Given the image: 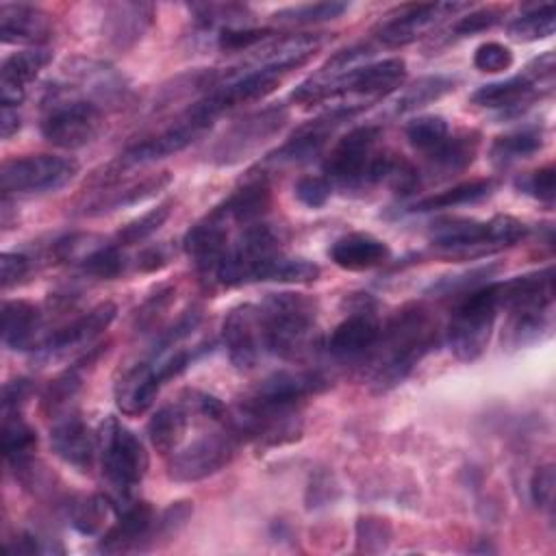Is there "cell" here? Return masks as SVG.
I'll return each instance as SVG.
<instances>
[{"mask_svg": "<svg viewBox=\"0 0 556 556\" xmlns=\"http://www.w3.org/2000/svg\"><path fill=\"white\" fill-rule=\"evenodd\" d=\"M437 341V319L424 304H406L380 328L371 350L369 387L387 393L404 382Z\"/></svg>", "mask_w": 556, "mask_h": 556, "instance_id": "obj_1", "label": "cell"}, {"mask_svg": "<svg viewBox=\"0 0 556 556\" xmlns=\"http://www.w3.org/2000/svg\"><path fill=\"white\" fill-rule=\"evenodd\" d=\"M96 437L102 476L109 486L106 500L119 513L135 502L132 491L143 480L150 458L141 439L115 417H106Z\"/></svg>", "mask_w": 556, "mask_h": 556, "instance_id": "obj_2", "label": "cell"}, {"mask_svg": "<svg viewBox=\"0 0 556 556\" xmlns=\"http://www.w3.org/2000/svg\"><path fill=\"white\" fill-rule=\"evenodd\" d=\"M258 306L263 326L265 352L280 358H295L308 343L315 319L317 302L302 293H269Z\"/></svg>", "mask_w": 556, "mask_h": 556, "instance_id": "obj_3", "label": "cell"}, {"mask_svg": "<svg viewBox=\"0 0 556 556\" xmlns=\"http://www.w3.org/2000/svg\"><path fill=\"white\" fill-rule=\"evenodd\" d=\"M39 122L48 143L65 150L85 148L98 139L104 128V111L91 100L50 87Z\"/></svg>", "mask_w": 556, "mask_h": 556, "instance_id": "obj_4", "label": "cell"}, {"mask_svg": "<svg viewBox=\"0 0 556 556\" xmlns=\"http://www.w3.org/2000/svg\"><path fill=\"white\" fill-rule=\"evenodd\" d=\"M500 285L491 282L463 295L447 324L450 352L465 363L480 358L486 350L500 311Z\"/></svg>", "mask_w": 556, "mask_h": 556, "instance_id": "obj_5", "label": "cell"}, {"mask_svg": "<svg viewBox=\"0 0 556 556\" xmlns=\"http://www.w3.org/2000/svg\"><path fill=\"white\" fill-rule=\"evenodd\" d=\"M202 350H172L161 358H141L115 387L117 406L124 415H139L152 406L161 387L180 376Z\"/></svg>", "mask_w": 556, "mask_h": 556, "instance_id": "obj_6", "label": "cell"}, {"mask_svg": "<svg viewBox=\"0 0 556 556\" xmlns=\"http://www.w3.org/2000/svg\"><path fill=\"white\" fill-rule=\"evenodd\" d=\"M289 122V111L282 104L263 106L232 122L224 135L211 146L208 159L215 165H237L274 139Z\"/></svg>", "mask_w": 556, "mask_h": 556, "instance_id": "obj_7", "label": "cell"}, {"mask_svg": "<svg viewBox=\"0 0 556 556\" xmlns=\"http://www.w3.org/2000/svg\"><path fill=\"white\" fill-rule=\"evenodd\" d=\"M80 172V163L72 156L56 154H30L20 159H9L0 169L2 193L30 195L50 193L70 185Z\"/></svg>", "mask_w": 556, "mask_h": 556, "instance_id": "obj_8", "label": "cell"}, {"mask_svg": "<svg viewBox=\"0 0 556 556\" xmlns=\"http://www.w3.org/2000/svg\"><path fill=\"white\" fill-rule=\"evenodd\" d=\"M239 443V432L232 426V419L217 424L213 430L195 437L187 447L176 450L169 460V478L176 482H198L222 467H226Z\"/></svg>", "mask_w": 556, "mask_h": 556, "instance_id": "obj_9", "label": "cell"}, {"mask_svg": "<svg viewBox=\"0 0 556 556\" xmlns=\"http://www.w3.org/2000/svg\"><path fill=\"white\" fill-rule=\"evenodd\" d=\"M380 126L363 124L345 132L328 159L324 161V174L330 185H339L343 189H354L367 185L371 163L378 154Z\"/></svg>", "mask_w": 556, "mask_h": 556, "instance_id": "obj_10", "label": "cell"}, {"mask_svg": "<svg viewBox=\"0 0 556 556\" xmlns=\"http://www.w3.org/2000/svg\"><path fill=\"white\" fill-rule=\"evenodd\" d=\"M363 106L365 104H358V102L332 106L328 113H324V115L311 119L308 124L300 126L274 154H269L267 161L278 163V165L308 163L311 159H315L324 150L326 141L337 130V126L352 119Z\"/></svg>", "mask_w": 556, "mask_h": 556, "instance_id": "obj_11", "label": "cell"}, {"mask_svg": "<svg viewBox=\"0 0 556 556\" xmlns=\"http://www.w3.org/2000/svg\"><path fill=\"white\" fill-rule=\"evenodd\" d=\"M469 9L465 2H424V4H404L397 11L389 13L387 20L378 26V39L389 48H402L417 41L443 17H452L458 11Z\"/></svg>", "mask_w": 556, "mask_h": 556, "instance_id": "obj_12", "label": "cell"}, {"mask_svg": "<svg viewBox=\"0 0 556 556\" xmlns=\"http://www.w3.org/2000/svg\"><path fill=\"white\" fill-rule=\"evenodd\" d=\"M63 70L67 74V83L61 87L59 85L54 87H59L65 93L91 100L98 106L115 104L124 100V93L128 89L124 76L115 72V67L102 61L74 59V61H67Z\"/></svg>", "mask_w": 556, "mask_h": 556, "instance_id": "obj_13", "label": "cell"}, {"mask_svg": "<svg viewBox=\"0 0 556 556\" xmlns=\"http://www.w3.org/2000/svg\"><path fill=\"white\" fill-rule=\"evenodd\" d=\"M222 337H224V345L228 350L230 363L239 371L254 369L258 361L267 354L256 304L235 306L222 324Z\"/></svg>", "mask_w": 556, "mask_h": 556, "instance_id": "obj_14", "label": "cell"}, {"mask_svg": "<svg viewBox=\"0 0 556 556\" xmlns=\"http://www.w3.org/2000/svg\"><path fill=\"white\" fill-rule=\"evenodd\" d=\"M117 315V306L113 302H100L98 306L89 308L80 317L72 319L70 324L61 326L52 334H48L35 350H37V361H54L65 356L72 350H78L83 345H89L98 334H102L111 321Z\"/></svg>", "mask_w": 556, "mask_h": 556, "instance_id": "obj_15", "label": "cell"}, {"mask_svg": "<svg viewBox=\"0 0 556 556\" xmlns=\"http://www.w3.org/2000/svg\"><path fill=\"white\" fill-rule=\"evenodd\" d=\"M228 224V217L215 206L204 219L193 224L182 239L185 252L189 254L198 271L206 278H215V269L230 245Z\"/></svg>", "mask_w": 556, "mask_h": 556, "instance_id": "obj_16", "label": "cell"}, {"mask_svg": "<svg viewBox=\"0 0 556 556\" xmlns=\"http://www.w3.org/2000/svg\"><path fill=\"white\" fill-rule=\"evenodd\" d=\"M154 22V7L150 2H109L102 13L104 43L115 52L135 48Z\"/></svg>", "mask_w": 556, "mask_h": 556, "instance_id": "obj_17", "label": "cell"}, {"mask_svg": "<svg viewBox=\"0 0 556 556\" xmlns=\"http://www.w3.org/2000/svg\"><path fill=\"white\" fill-rule=\"evenodd\" d=\"M119 519L106 534L100 539L98 549L104 554H126L141 552L152 545L156 515L148 502L135 500L126 508H122Z\"/></svg>", "mask_w": 556, "mask_h": 556, "instance_id": "obj_18", "label": "cell"}, {"mask_svg": "<svg viewBox=\"0 0 556 556\" xmlns=\"http://www.w3.org/2000/svg\"><path fill=\"white\" fill-rule=\"evenodd\" d=\"M380 337V321L371 308H358L348 315L328 339V354L334 361L352 363L371 354Z\"/></svg>", "mask_w": 556, "mask_h": 556, "instance_id": "obj_19", "label": "cell"}, {"mask_svg": "<svg viewBox=\"0 0 556 556\" xmlns=\"http://www.w3.org/2000/svg\"><path fill=\"white\" fill-rule=\"evenodd\" d=\"M330 387L328 378L319 371L302 369V371H276L261 380L248 397L269 404H291L302 406V402L311 395H317Z\"/></svg>", "mask_w": 556, "mask_h": 556, "instance_id": "obj_20", "label": "cell"}, {"mask_svg": "<svg viewBox=\"0 0 556 556\" xmlns=\"http://www.w3.org/2000/svg\"><path fill=\"white\" fill-rule=\"evenodd\" d=\"M50 445L59 458L78 471H89L98 452V437L91 434L89 426L74 410L54 419L50 428Z\"/></svg>", "mask_w": 556, "mask_h": 556, "instance_id": "obj_21", "label": "cell"}, {"mask_svg": "<svg viewBox=\"0 0 556 556\" xmlns=\"http://www.w3.org/2000/svg\"><path fill=\"white\" fill-rule=\"evenodd\" d=\"M434 248L454 256H482L497 252L489 232V222L476 219H443L437 222L430 235Z\"/></svg>", "mask_w": 556, "mask_h": 556, "instance_id": "obj_22", "label": "cell"}, {"mask_svg": "<svg viewBox=\"0 0 556 556\" xmlns=\"http://www.w3.org/2000/svg\"><path fill=\"white\" fill-rule=\"evenodd\" d=\"M54 24L50 13L33 4H0V39L4 43H24L41 48L52 37Z\"/></svg>", "mask_w": 556, "mask_h": 556, "instance_id": "obj_23", "label": "cell"}, {"mask_svg": "<svg viewBox=\"0 0 556 556\" xmlns=\"http://www.w3.org/2000/svg\"><path fill=\"white\" fill-rule=\"evenodd\" d=\"M321 46H324V37L311 35V33L278 37L274 41L267 39L265 43H261V48L248 61V65L274 70L285 76L287 72L304 65Z\"/></svg>", "mask_w": 556, "mask_h": 556, "instance_id": "obj_24", "label": "cell"}, {"mask_svg": "<svg viewBox=\"0 0 556 556\" xmlns=\"http://www.w3.org/2000/svg\"><path fill=\"white\" fill-rule=\"evenodd\" d=\"M50 61L52 52L48 48H26L7 56L0 65V104L20 106L28 85Z\"/></svg>", "mask_w": 556, "mask_h": 556, "instance_id": "obj_25", "label": "cell"}, {"mask_svg": "<svg viewBox=\"0 0 556 556\" xmlns=\"http://www.w3.org/2000/svg\"><path fill=\"white\" fill-rule=\"evenodd\" d=\"M543 89L528 72L519 74V76H510L506 80H497V83H489L478 87L471 93V102L484 109H497L502 113L515 115L519 111H523L536 96H541Z\"/></svg>", "mask_w": 556, "mask_h": 556, "instance_id": "obj_26", "label": "cell"}, {"mask_svg": "<svg viewBox=\"0 0 556 556\" xmlns=\"http://www.w3.org/2000/svg\"><path fill=\"white\" fill-rule=\"evenodd\" d=\"M330 258L341 269L365 271L384 265L391 258V248L369 232H350L332 243Z\"/></svg>", "mask_w": 556, "mask_h": 556, "instance_id": "obj_27", "label": "cell"}, {"mask_svg": "<svg viewBox=\"0 0 556 556\" xmlns=\"http://www.w3.org/2000/svg\"><path fill=\"white\" fill-rule=\"evenodd\" d=\"M41 313L28 300H4L2 304V343L9 350L37 348Z\"/></svg>", "mask_w": 556, "mask_h": 556, "instance_id": "obj_28", "label": "cell"}, {"mask_svg": "<svg viewBox=\"0 0 556 556\" xmlns=\"http://www.w3.org/2000/svg\"><path fill=\"white\" fill-rule=\"evenodd\" d=\"M271 204V189L265 178H256L241 189H237L228 200H224L217 208L228 217L230 224L250 226L256 222H263V215L267 213Z\"/></svg>", "mask_w": 556, "mask_h": 556, "instance_id": "obj_29", "label": "cell"}, {"mask_svg": "<svg viewBox=\"0 0 556 556\" xmlns=\"http://www.w3.org/2000/svg\"><path fill=\"white\" fill-rule=\"evenodd\" d=\"M189 417L191 410L182 397L176 404L161 406L148 421V437L152 447L161 454L176 452L189 428Z\"/></svg>", "mask_w": 556, "mask_h": 556, "instance_id": "obj_30", "label": "cell"}, {"mask_svg": "<svg viewBox=\"0 0 556 556\" xmlns=\"http://www.w3.org/2000/svg\"><path fill=\"white\" fill-rule=\"evenodd\" d=\"M172 182V174L165 169V172H156V174H150L137 182H130L122 189H115V191H106L104 195L96 198L87 208L85 213L87 215H100V213H109V211H117V208H124V206H132V204H139L152 195H156L161 189H165L167 185Z\"/></svg>", "mask_w": 556, "mask_h": 556, "instance_id": "obj_31", "label": "cell"}, {"mask_svg": "<svg viewBox=\"0 0 556 556\" xmlns=\"http://www.w3.org/2000/svg\"><path fill=\"white\" fill-rule=\"evenodd\" d=\"M478 146H480V135L476 130L452 135L441 146H437L432 152H428L430 167L443 176L463 172L471 165V161L478 152Z\"/></svg>", "mask_w": 556, "mask_h": 556, "instance_id": "obj_32", "label": "cell"}, {"mask_svg": "<svg viewBox=\"0 0 556 556\" xmlns=\"http://www.w3.org/2000/svg\"><path fill=\"white\" fill-rule=\"evenodd\" d=\"M495 189V180L493 178H476V180H467L460 185H454L445 191L432 193L419 202L413 204L410 211L415 213H430V211H439V208H454V206H465V204H476L482 202L484 198H489Z\"/></svg>", "mask_w": 556, "mask_h": 556, "instance_id": "obj_33", "label": "cell"}, {"mask_svg": "<svg viewBox=\"0 0 556 556\" xmlns=\"http://www.w3.org/2000/svg\"><path fill=\"white\" fill-rule=\"evenodd\" d=\"M456 87V80L452 76L443 74H430L413 80L393 102V111L397 115L413 113L417 109H424L437 100H441L445 93H450Z\"/></svg>", "mask_w": 556, "mask_h": 556, "instance_id": "obj_34", "label": "cell"}, {"mask_svg": "<svg viewBox=\"0 0 556 556\" xmlns=\"http://www.w3.org/2000/svg\"><path fill=\"white\" fill-rule=\"evenodd\" d=\"M37 447V432L17 415L2 417V452L7 460L17 469L26 467L33 460Z\"/></svg>", "mask_w": 556, "mask_h": 556, "instance_id": "obj_35", "label": "cell"}, {"mask_svg": "<svg viewBox=\"0 0 556 556\" xmlns=\"http://www.w3.org/2000/svg\"><path fill=\"white\" fill-rule=\"evenodd\" d=\"M541 148H543V132L534 126H526L515 132L497 137L491 146V159L497 165H508L519 159L532 156Z\"/></svg>", "mask_w": 556, "mask_h": 556, "instance_id": "obj_36", "label": "cell"}, {"mask_svg": "<svg viewBox=\"0 0 556 556\" xmlns=\"http://www.w3.org/2000/svg\"><path fill=\"white\" fill-rule=\"evenodd\" d=\"M189 9L202 28H241L250 26L252 20L250 9L235 2H200Z\"/></svg>", "mask_w": 556, "mask_h": 556, "instance_id": "obj_37", "label": "cell"}, {"mask_svg": "<svg viewBox=\"0 0 556 556\" xmlns=\"http://www.w3.org/2000/svg\"><path fill=\"white\" fill-rule=\"evenodd\" d=\"M556 30V9L554 4L534 7L508 24V35L517 41H539L547 39Z\"/></svg>", "mask_w": 556, "mask_h": 556, "instance_id": "obj_38", "label": "cell"}, {"mask_svg": "<svg viewBox=\"0 0 556 556\" xmlns=\"http://www.w3.org/2000/svg\"><path fill=\"white\" fill-rule=\"evenodd\" d=\"M319 274H321V269L313 261L300 258V256H287L285 252H280L267 263L261 282L271 280V282L308 285V282H315L319 278Z\"/></svg>", "mask_w": 556, "mask_h": 556, "instance_id": "obj_39", "label": "cell"}, {"mask_svg": "<svg viewBox=\"0 0 556 556\" xmlns=\"http://www.w3.org/2000/svg\"><path fill=\"white\" fill-rule=\"evenodd\" d=\"M80 384H83V378L78 374V367H72V369L63 371L61 376H56L48 384V389L41 397L43 413L52 419H59L61 415L70 413V406H72L76 393L80 391Z\"/></svg>", "mask_w": 556, "mask_h": 556, "instance_id": "obj_40", "label": "cell"}, {"mask_svg": "<svg viewBox=\"0 0 556 556\" xmlns=\"http://www.w3.org/2000/svg\"><path fill=\"white\" fill-rule=\"evenodd\" d=\"M128 256L124 248L115 241L100 245L93 254H89L80 265L87 276L100 278V280H113L119 278L128 269Z\"/></svg>", "mask_w": 556, "mask_h": 556, "instance_id": "obj_41", "label": "cell"}, {"mask_svg": "<svg viewBox=\"0 0 556 556\" xmlns=\"http://www.w3.org/2000/svg\"><path fill=\"white\" fill-rule=\"evenodd\" d=\"M109 506V500L102 495H78L67 504V515L80 534H96L104 523Z\"/></svg>", "mask_w": 556, "mask_h": 556, "instance_id": "obj_42", "label": "cell"}, {"mask_svg": "<svg viewBox=\"0 0 556 556\" xmlns=\"http://www.w3.org/2000/svg\"><path fill=\"white\" fill-rule=\"evenodd\" d=\"M348 2H308L280 9L274 13V20L282 24H319L341 17L348 11Z\"/></svg>", "mask_w": 556, "mask_h": 556, "instance_id": "obj_43", "label": "cell"}, {"mask_svg": "<svg viewBox=\"0 0 556 556\" xmlns=\"http://www.w3.org/2000/svg\"><path fill=\"white\" fill-rule=\"evenodd\" d=\"M450 137V126L441 115H419L406 124V139L413 148L432 152Z\"/></svg>", "mask_w": 556, "mask_h": 556, "instance_id": "obj_44", "label": "cell"}, {"mask_svg": "<svg viewBox=\"0 0 556 556\" xmlns=\"http://www.w3.org/2000/svg\"><path fill=\"white\" fill-rule=\"evenodd\" d=\"M172 213V202H163L159 204L156 208H150L148 213H143L141 217L132 219L130 224H126L117 237H115V243H119L122 248H128V245H137V243H143L146 239H150L169 217Z\"/></svg>", "mask_w": 556, "mask_h": 556, "instance_id": "obj_45", "label": "cell"}, {"mask_svg": "<svg viewBox=\"0 0 556 556\" xmlns=\"http://www.w3.org/2000/svg\"><path fill=\"white\" fill-rule=\"evenodd\" d=\"M106 241L93 232H72L54 241L52 256L61 263H83Z\"/></svg>", "mask_w": 556, "mask_h": 556, "instance_id": "obj_46", "label": "cell"}, {"mask_svg": "<svg viewBox=\"0 0 556 556\" xmlns=\"http://www.w3.org/2000/svg\"><path fill=\"white\" fill-rule=\"evenodd\" d=\"M515 56L513 50L500 41H484L476 48L473 52V65L480 72L486 74H497V72H506L510 70Z\"/></svg>", "mask_w": 556, "mask_h": 556, "instance_id": "obj_47", "label": "cell"}, {"mask_svg": "<svg viewBox=\"0 0 556 556\" xmlns=\"http://www.w3.org/2000/svg\"><path fill=\"white\" fill-rule=\"evenodd\" d=\"M271 30L267 28H252V26H241V28H224L219 30L217 46L226 52H241V50H252L269 39Z\"/></svg>", "mask_w": 556, "mask_h": 556, "instance_id": "obj_48", "label": "cell"}, {"mask_svg": "<svg viewBox=\"0 0 556 556\" xmlns=\"http://www.w3.org/2000/svg\"><path fill=\"white\" fill-rule=\"evenodd\" d=\"M176 289L174 287H163L159 291H154L137 311H135V328L139 332L150 330L161 317L163 313L169 308V304L174 302Z\"/></svg>", "mask_w": 556, "mask_h": 556, "instance_id": "obj_49", "label": "cell"}, {"mask_svg": "<svg viewBox=\"0 0 556 556\" xmlns=\"http://www.w3.org/2000/svg\"><path fill=\"white\" fill-rule=\"evenodd\" d=\"M356 539L358 549L380 552L391 541V526L387 519L380 517H361L356 523Z\"/></svg>", "mask_w": 556, "mask_h": 556, "instance_id": "obj_50", "label": "cell"}, {"mask_svg": "<svg viewBox=\"0 0 556 556\" xmlns=\"http://www.w3.org/2000/svg\"><path fill=\"white\" fill-rule=\"evenodd\" d=\"M191 513H193L191 502H187V500L172 502V504L156 517L152 543H156V536H161V539H172V536H176L178 530L185 528V523L189 521Z\"/></svg>", "mask_w": 556, "mask_h": 556, "instance_id": "obj_51", "label": "cell"}, {"mask_svg": "<svg viewBox=\"0 0 556 556\" xmlns=\"http://www.w3.org/2000/svg\"><path fill=\"white\" fill-rule=\"evenodd\" d=\"M519 187L536 198L539 202H545V204H552L554 202V195H556V167L554 165H545V167H539L536 172H532L530 176H526L523 180H519Z\"/></svg>", "mask_w": 556, "mask_h": 556, "instance_id": "obj_52", "label": "cell"}, {"mask_svg": "<svg viewBox=\"0 0 556 556\" xmlns=\"http://www.w3.org/2000/svg\"><path fill=\"white\" fill-rule=\"evenodd\" d=\"M330 193H332V185L326 176H302L295 182V198L308 208L324 206Z\"/></svg>", "mask_w": 556, "mask_h": 556, "instance_id": "obj_53", "label": "cell"}, {"mask_svg": "<svg viewBox=\"0 0 556 556\" xmlns=\"http://www.w3.org/2000/svg\"><path fill=\"white\" fill-rule=\"evenodd\" d=\"M502 17L500 9H478V11H469L467 15H463L454 26H452V37H469L476 33H482L491 26H495Z\"/></svg>", "mask_w": 556, "mask_h": 556, "instance_id": "obj_54", "label": "cell"}, {"mask_svg": "<svg viewBox=\"0 0 556 556\" xmlns=\"http://www.w3.org/2000/svg\"><path fill=\"white\" fill-rule=\"evenodd\" d=\"M554 484H556L554 465L547 463L543 467H536V471L530 478L532 504L539 506V508H552V504H554Z\"/></svg>", "mask_w": 556, "mask_h": 556, "instance_id": "obj_55", "label": "cell"}, {"mask_svg": "<svg viewBox=\"0 0 556 556\" xmlns=\"http://www.w3.org/2000/svg\"><path fill=\"white\" fill-rule=\"evenodd\" d=\"M33 395V382L28 378H15L2 387V417L17 415Z\"/></svg>", "mask_w": 556, "mask_h": 556, "instance_id": "obj_56", "label": "cell"}, {"mask_svg": "<svg viewBox=\"0 0 556 556\" xmlns=\"http://www.w3.org/2000/svg\"><path fill=\"white\" fill-rule=\"evenodd\" d=\"M30 269V258L20 252H2L0 256V282L2 289H11L13 285L22 282V278Z\"/></svg>", "mask_w": 556, "mask_h": 556, "instance_id": "obj_57", "label": "cell"}, {"mask_svg": "<svg viewBox=\"0 0 556 556\" xmlns=\"http://www.w3.org/2000/svg\"><path fill=\"white\" fill-rule=\"evenodd\" d=\"M7 549L11 554H50V552H63V547H54L48 539L37 536L35 532H20L13 543H7Z\"/></svg>", "mask_w": 556, "mask_h": 556, "instance_id": "obj_58", "label": "cell"}, {"mask_svg": "<svg viewBox=\"0 0 556 556\" xmlns=\"http://www.w3.org/2000/svg\"><path fill=\"white\" fill-rule=\"evenodd\" d=\"M172 248L167 243H154L150 248H143L137 258H135V267L139 271H156V269H163L169 258H172Z\"/></svg>", "mask_w": 556, "mask_h": 556, "instance_id": "obj_59", "label": "cell"}, {"mask_svg": "<svg viewBox=\"0 0 556 556\" xmlns=\"http://www.w3.org/2000/svg\"><path fill=\"white\" fill-rule=\"evenodd\" d=\"M22 126V117L17 113V106H2L0 111V135L2 139H11Z\"/></svg>", "mask_w": 556, "mask_h": 556, "instance_id": "obj_60", "label": "cell"}]
</instances>
